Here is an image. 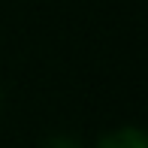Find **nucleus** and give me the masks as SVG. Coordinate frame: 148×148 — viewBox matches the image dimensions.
Listing matches in <instances>:
<instances>
[{"label":"nucleus","mask_w":148,"mask_h":148,"mask_svg":"<svg viewBox=\"0 0 148 148\" xmlns=\"http://www.w3.org/2000/svg\"><path fill=\"white\" fill-rule=\"evenodd\" d=\"M42 148H85V145L79 139H73V136H51Z\"/></svg>","instance_id":"nucleus-2"},{"label":"nucleus","mask_w":148,"mask_h":148,"mask_svg":"<svg viewBox=\"0 0 148 148\" xmlns=\"http://www.w3.org/2000/svg\"><path fill=\"white\" fill-rule=\"evenodd\" d=\"M97 148H148V136L139 127H118V130L106 133L97 142Z\"/></svg>","instance_id":"nucleus-1"},{"label":"nucleus","mask_w":148,"mask_h":148,"mask_svg":"<svg viewBox=\"0 0 148 148\" xmlns=\"http://www.w3.org/2000/svg\"><path fill=\"white\" fill-rule=\"evenodd\" d=\"M0 100H3V97H0Z\"/></svg>","instance_id":"nucleus-3"}]
</instances>
